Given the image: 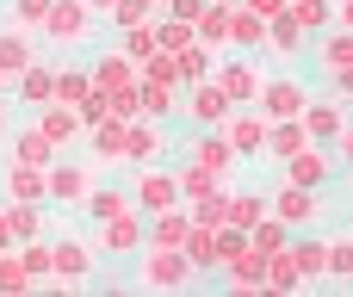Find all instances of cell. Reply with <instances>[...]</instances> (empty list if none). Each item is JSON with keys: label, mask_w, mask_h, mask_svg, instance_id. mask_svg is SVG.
<instances>
[{"label": "cell", "mask_w": 353, "mask_h": 297, "mask_svg": "<svg viewBox=\"0 0 353 297\" xmlns=\"http://www.w3.org/2000/svg\"><path fill=\"white\" fill-rule=\"evenodd\" d=\"M137 279H143L149 291H180V285L199 279V267L186 260V248H155V242H149V248L137 254Z\"/></svg>", "instance_id": "cell-1"}, {"label": "cell", "mask_w": 353, "mask_h": 297, "mask_svg": "<svg viewBox=\"0 0 353 297\" xmlns=\"http://www.w3.org/2000/svg\"><path fill=\"white\" fill-rule=\"evenodd\" d=\"M223 136L236 143L242 161H267V149H273V118H267L261 105H236V112L223 118Z\"/></svg>", "instance_id": "cell-2"}, {"label": "cell", "mask_w": 353, "mask_h": 297, "mask_svg": "<svg viewBox=\"0 0 353 297\" xmlns=\"http://www.w3.org/2000/svg\"><path fill=\"white\" fill-rule=\"evenodd\" d=\"M93 198V155L87 161H74V155H56L50 161V205H87Z\"/></svg>", "instance_id": "cell-3"}, {"label": "cell", "mask_w": 353, "mask_h": 297, "mask_svg": "<svg viewBox=\"0 0 353 297\" xmlns=\"http://www.w3.org/2000/svg\"><path fill=\"white\" fill-rule=\"evenodd\" d=\"M149 248V211L137 205V211H124V217H112V223H99V254H124V260H137Z\"/></svg>", "instance_id": "cell-4"}, {"label": "cell", "mask_w": 353, "mask_h": 297, "mask_svg": "<svg viewBox=\"0 0 353 297\" xmlns=\"http://www.w3.org/2000/svg\"><path fill=\"white\" fill-rule=\"evenodd\" d=\"M130 192H137V205H143L149 217H155V211H174V205H186V192H180V174H168L161 161H155V167H137Z\"/></svg>", "instance_id": "cell-5"}, {"label": "cell", "mask_w": 353, "mask_h": 297, "mask_svg": "<svg viewBox=\"0 0 353 297\" xmlns=\"http://www.w3.org/2000/svg\"><path fill=\"white\" fill-rule=\"evenodd\" d=\"M217 81H223V93H230L236 105H261V93H267V74L254 68L248 50H242V56H223V62H217Z\"/></svg>", "instance_id": "cell-6"}, {"label": "cell", "mask_w": 353, "mask_h": 297, "mask_svg": "<svg viewBox=\"0 0 353 297\" xmlns=\"http://www.w3.org/2000/svg\"><path fill=\"white\" fill-rule=\"evenodd\" d=\"M230 112H236V99L223 93V81H217V74H211V81H192V87H186V118H192L199 130H217Z\"/></svg>", "instance_id": "cell-7"}, {"label": "cell", "mask_w": 353, "mask_h": 297, "mask_svg": "<svg viewBox=\"0 0 353 297\" xmlns=\"http://www.w3.org/2000/svg\"><path fill=\"white\" fill-rule=\"evenodd\" d=\"M273 217H285L292 229H310L323 217V192L316 186H298V180H279L273 186Z\"/></svg>", "instance_id": "cell-8"}, {"label": "cell", "mask_w": 353, "mask_h": 297, "mask_svg": "<svg viewBox=\"0 0 353 297\" xmlns=\"http://www.w3.org/2000/svg\"><path fill=\"white\" fill-rule=\"evenodd\" d=\"M261 112H267L273 124L304 118V112H310V87H304V81H292V74H273V81H267V93H261Z\"/></svg>", "instance_id": "cell-9"}, {"label": "cell", "mask_w": 353, "mask_h": 297, "mask_svg": "<svg viewBox=\"0 0 353 297\" xmlns=\"http://www.w3.org/2000/svg\"><path fill=\"white\" fill-rule=\"evenodd\" d=\"M87 155H93L99 167H124V161H130V124H124V118H99V124L87 130Z\"/></svg>", "instance_id": "cell-10"}, {"label": "cell", "mask_w": 353, "mask_h": 297, "mask_svg": "<svg viewBox=\"0 0 353 297\" xmlns=\"http://www.w3.org/2000/svg\"><path fill=\"white\" fill-rule=\"evenodd\" d=\"M31 118H37V124H43V130H50V143H56V149H62V155H68V149H74V143H87V118H81V112H74V105H62V99H50V105H37V112H31Z\"/></svg>", "instance_id": "cell-11"}, {"label": "cell", "mask_w": 353, "mask_h": 297, "mask_svg": "<svg viewBox=\"0 0 353 297\" xmlns=\"http://www.w3.org/2000/svg\"><path fill=\"white\" fill-rule=\"evenodd\" d=\"M0 186H6V198L50 205V167H31V161H0Z\"/></svg>", "instance_id": "cell-12"}, {"label": "cell", "mask_w": 353, "mask_h": 297, "mask_svg": "<svg viewBox=\"0 0 353 297\" xmlns=\"http://www.w3.org/2000/svg\"><path fill=\"white\" fill-rule=\"evenodd\" d=\"M93 260H99V242L87 248L81 236H56V285H87Z\"/></svg>", "instance_id": "cell-13"}, {"label": "cell", "mask_w": 353, "mask_h": 297, "mask_svg": "<svg viewBox=\"0 0 353 297\" xmlns=\"http://www.w3.org/2000/svg\"><path fill=\"white\" fill-rule=\"evenodd\" d=\"M87 31H93V6L87 0H56L50 19H43V37L50 43H81Z\"/></svg>", "instance_id": "cell-14"}, {"label": "cell", "mask_w": 353, "mask_h": 297, "mask_svg": "<svg viewBox=\"0 0 353 297\" xmlns=\"http://www.w3.org/2000/svg\"><path fill=\"white\" fill-rule=\"evenodd\" d=\"M316 68H323V87H335L353 68V31L347 25H329V31L316 37Z\"/></svg>", "instance_id": "cell-15"}, {"label": "cell", "mask_w": 353, "mask_h": 297, "mask_svg": "<svg viewBox=\"0 0 353 297\" xmlns=\"http://www.w3.org/2000/svg\"><path fill=\"white\" fill-rule=\"evenodd\" d=\"M56 155H62V149L50 143V130H43L37 118H31V124H19V130L6 136V161H31V167H50Z\"/></svg>", "instance_id": "cell-16"}, {"label": "cell", "mask_w": 353, "mask_h": 297, "mask_svg": "<svg viewBox=\"0 0 353 297\" xmlns=\"http://www.w3.org/2000/svg\"><path fill=\"white\" fill-rule=\"evenodd\" d=\"M335 167H341V155H335V149H323V143H310L304 155H292V161H285V180H298V186H316V192H323V186L335 180Z\"/></svg>", "instance_id": "cell-17"}, {"label": "cell", "mask_w": 353, "mask_h": 297, "mask_svg": "<svg viewBox=\"0 0 353 297\" xmlns=\"http://www.w3.org/2000/svg\"><path fill=\"white\" fill-rule=\"evenodd\" d=\"M304 124H310V136L323 143V149H335L341 136H347V112H341V93H323V99H310V112H304Z\"/></svg>", "instance_id": "cell-18"}, {"label": "cell", "mask_w": 353, "mask_h": 297, "mask_svg": "<svg viewBox=\"0 0 353 297\" xmlns=\"http://www.w3.org/2000/svg\"><path fill=\"white\" fill-rule=\"evenodd\" d=\"M186 155H192V161H205V167H211V174H223V180H230V174H236V161H242V155H236V143L223 136V124H217V130H199V136L186 143Z\"/></svg>", "instance_id": "cell-19"}, {"label": "cell", "mask_w": 353, "mask_h": 297, "mask_svg": "<svg viewBox=\"0 0 353 297\" xmlns=\"http://www.w3.org/2000/svg\"><path fill=\"white\" fill-rule=\"evenodd\" d=\"M87 68H93V87H105V93H124V87H137V81H143L137 56H124V50H105V56H93Z\"/></svg>", "instance_id": "cell-20"}, {"label": "cell", "mask_w": 353, "mask_h": 297, "mask_svg": "<svg viewBox=\"0 0 353 297\" xmlns=\"http://www.w3.org/2000/svg\"><path fill=\"white\" fill-rule=\"evenodd\" d=\"M155 161H168L161 118H130V167H155Z\"/></svg>", "instance_id": "cell-21"}, {"label": "cell", "mask_w": 353, "mask_h": 297, "mask_svg": "<svg viewBox=\"0 0 353 297\" xmlns=\"http://www.w3.org/2000/svg\"><path fill=\"white\" fill-rule=\"evenodd\" d=\"M56 74H62V68L37 56V62H31V68H25L19 81H12V93H19V105H31V112H37V105H50V99H56Z\"/></svg>", "instance_id": "cell-22"}, {"label": "cell", "mask_w": 353, "mask_h": 297, "mask_svg": "<svg viewBox=\"0 0 353 297\" xmlns=\"http://www.w3.org/2000/svg\"><path fill=\"white\" fill-rule=\"evenodd\" d=\"M186 260L199 273H223V229L217 223H199L192 217V236H186Z\"/></svg>", "instance_id": "cell-23"}, {"label": "cell", "mask_w": 353, "mask_h": 297, "mask_svg": "<svg viewBox=\"0 0 353 297\" xmlns=\"http://www.w3.org/2000/svg\"><path fill=\"white\" fill-rule=\"evenodd\" d=\"M174 174H180V192H186V205H199V198H211V192H230V180H223V174H211V167H205V161H192V155H186Z\"/></svg>", "instance_id": "cell-24"}, {"label": "cell", "mask_w": 353, "mask_h": 297, "mask_svg": "<svg viewBox=\"0 0 353 297\" xmlns=\"http://www.w3.org/2000/svg\"><path fill=\"white\" fill-rule=\"evenodd\" d=\"M261 217H273V192H230L223 229H254Z\"/></svg>", "instance_id": "cell-25"}, {"label": "cell", "mask_w": 353, "mask_h": 297, "mask_svg": "<svg viewBox=\"0 0 353 297\" xmlns=\"http://www.w3.org/2000/svg\"><path fill=\"white\" fill-rule=\"evenodd\" d=\"M186 236H192V211H186V205L149 217V242H155V248H186Z\"/></svg>", "instance_id": "cell-26"}, {"label": "cell", "mask_w": 353, "mask_h": 297, "mask_svg": "<svg viewBox=\"0 0 353 297\" xmlns=\"http://www.w3.org/2000/svg\"><path fill=\"white\" fill-rule=\"evenodd\" d=\"M267 37H273V19H261L254 6H236V19H230V43H236V50H267Z\"/></svg>", "instance_id": "cell-27"}, {"label": "cell", "mask_w": 353, "mask_h": 297, "mask_svg": "<svg viewBox=\"0 0 353 297\" xmlns=\"http://www.w3.org/2000/svg\"><path fill=\"white\" fill-rule=\"evenodd\" d=\"M310 143H316V136H310V124H304V118H285V124H273V149H267V161H279V167H285V161H292V155H304Z\"/></svg>", "instance_id": "cell-28"}, {"label": "cell", "mask_w": 353, "mask_h": 297, "mask_svg": "<svg viewBox=\"0 0 353 297\" xmlns=\"http://www.w3.org/2000/svg\"><path fill=\"white\" fill-rule=\"evenodd\" d=\"M31 62H37V43L25 37V25H6V31H0V68H6V74L19 81V74H25Z\"/></svg>", "instance_id": "cell-29"}, {"label": "cell", "mask_w": 353, "mask_h": 297, "mask_svg": "<svg viewBox=\"0 0 353 297\" xmlns=\"http://www.w3.org/2000/svg\"><path fill=\"white\" fill-rule=\"evenodd\" d=\"M93 223H112V217H124V211H137V192H124V186H93V198L81 205Z\"/></svg>", "instance_id": "cell-30"}, {"label": "cell", "mask_w": 353, "mask_h": 297, "mask_svg": "<svg viewBox=\"0 0 353 297\" xmlns=\"http://www.w3.org/2000/svg\"><path fill=\"white\" fill-rule=\"evenodd\" d=\"M292 254H298V267H304V279H310V285H316V279H329V242H323V236L298 229V236H292Z\"/></svg>", "instance_id": "cell-31"}, {"label": "cell", "mask_w": 353, "mask_h": 297, "mask_svg": "<svg viewBox=\"0 0 353 297\" xmlns=\"http://www.w3.org/2000/svg\"><path fill=\"white\" fill-rule=\"evenodd\" d=\"M174 112H186V99H180V87L174 81H143V118H174Z\"/></svg>", "instance_id": "cell-32"}, {"label": "cell", "mask_w": 353, "mask_h": 297, "mask_svg": "<svg viewBox=\"0 0 353 297\" xmlns=\"http://www.w3.org/2000/svg\"><path fill=\"white\" fill-rule=\"evenodd\" d=\"M155 19H161V12H155ZM155 19H149V25H130V31H118V50H124V56H137V68H143V62L161 50V25H155Z\"/></svg>", "instance_id": "cell-33"}, {"label": "cell", "mask_w": 353, "mask_h": 297, "mask_svg": "<svg viewBox=\"0 0 353 297\" xmlns=\"http://www.w3.org/2000/svg\"><path fill=\"white\" fill-rule=\"evenodd\" d=\"M174 56H180V81H186V87L217 74V50H211L205 37H199V43H186V50H174Z\"/></svg>", "instance_id": "cell-34"}, {"label": "cell", "mask_w": 353, "mask_h": 297, "mask_svg": "<svg viewBox=\"0 0 353 297\" xmlns=\"http://www.w3.org/2000/svg\"><path fill=\"white\" fill-rule=\"evenodd\" d=\"M298 285H310L304 267H298V254H292V248L267 254V291H298Z\"/></svg>", "instance_id": "cell-35"}, {"label": "cell", "mask_w": 353, "mask_h": 297, "mask_svg": "<svg viewBox=\"0 0 353 297\" xmlns=\"http://www.w3.org/2000/svg\"><path fill=\"white\" fill-rule=\"evenodd\" d=\"M230 19H236V6H223V0H211V6L199 12V37H205L211 50H223V43H230Z\"/></svg>", "instance_id": "cell-36"}, {"label": "cell", "mask_w": 353, "mask_h": 297, "mask_svg": "<svg viewBox=\"0 0 353 297\" xmlns=\"http://www.w3.org/2000/svg\"><path fill=\"white\" fill-rule=\"evenodd\" d=\"M6 223H12V242H31V236H43V205L6 198Z\"/></svg>", "instance_id": "cell-37"}, {"label": "cell", "mask_w": 353, "mask_h": 297, "mask_svg": "<svg viewBox=\"0 0 353 297\" xmlns=\"http://www.w3.org/2000/svg\"><path fill=\"white\" fill-rule=\"evenodd\" d=\"M304 37H310V31H304L292 12H279V19H273V37H267V50H273V56H298V50H304Z\"/></svg>", "instance_id": "cell-38"}, {"label": "cell", "mask_w": 353, "mask_h": 297, "mask_svg": "<svg viewBox=\"0 0 353 297\" xmlns=\"http://www.w3.org/2000/svg\"><path fill=\"white\" fill-rule=\"evenodd\" d=\"M87 93H93V68H62V74H56V99H62V105H74V112H81V105H87Z\"/></svg>", "instance_id": "cell-39"}, {"label": "cell", "mask_w": 353, "mask_h": 297, "mask_svg": "<svg viewBox=\"0 0 353 297\" xmlns=\"http://www.w3.org/2000/svg\"><path fill=\"white\" fill-rule=\"evenodd\" d=\"M248 236H254V248H261V254H279V248H292V236H298V229H292L285 217H261Z\"/></svg>", "instance_id": "cell-40"}, {"label": "cell", "mask_w": 353, "mask_h": 297, "mask_svg": "<svg viewBox=\"0 0 353 297\" xmlns=\"http://www.w3.org/2000/svg\"><path fill=\"white\" fill-rule=\"evenodd\" d=\"M0 291H37V273L25 267V254H19V248H6V254H0Z\"/></svg>", "instance_id": "cell-41"}, {"label": "cell", "mask_w": 353, "mask_h": 297, "mask_svg": "<svg viewBox=\"0 0 353 297\" xmlns=\"http://www.w3.org/2000/svg\"><path fill=\"white\" fill-rule=\"evenodd\" d=\"M292 19H298L304 31H316V37H323V31L335 25V0H292Z\"/></svg>", "instance_id": "cell-42"}, {"label": "cell", "mask_w": 353, "mask_h": 297, "mask_svg": "<svg viewBox=\"0 0 353 297\" xmlns=\"http://www.w3.org/2000/svg\"><path fill=\"white\" fill-rule=\"evenodd\" d=\"M155 12H161V0H118L105 19H112V31H130V25H149Z\"/></svg>", "instance_id": "cell-43"}, {"label": "cell", "mask_w": 353, "mask_h": 297, "mask_svg": "<svg viewBox=\"0 0 353 297\" xmlns=\"http://www.w3.org/2000/svg\"><path fill=\"white\" fill-rule=\"evenodd\" d=\"M329 279H347L353 285V236H335L329 242Z\"/></svg>", "instance_id": "cell-44"}, {"label": "cell", "mask_w": 353, "mask_h": 297, "mask_svg": "<svg viewBox=\"0 0 353 297\" xmlns=\"http://www.w3.org/2000/svg\"><path fill=\"white\" fill-rule=\"evenodd\" d=\"M50 6H56V0H12V25H25V31H43Z\"/></svg>", "instance_id": "cell-45"}, {"label": "cell", "mask_w": 353, "mask_h": 297, "mask_svg": "<svg viewBox=\"0 0 353 297\" xmlns=\"http://www.w3.org/2000/svg\"><path fill=\"white\" fill-rule=\"evenodd\" d=\"M335 155H341V167H353V124H347V136L335 143Z\"/></svg>", "instance_id": "cell-46"}, {"label": "cell", "mask_w": 353, "mask_h": 297, "mask_svg": "<svg viewBox=\"0 0 353 297\" xmlns=\"http://www.w3.org/2000/svg\"><path fill=\"white\" fill-rule=\"evenodd\" d=\"M335 25H347V31H353V0H335Z\"/></svg>", "instance_id": "cell-47"}, {"label": "cell", "mask_w": 353, "mask_h": 297, "mask_svg": "<svg viewBox=\"0 0 353 297\" xmlns=\"http://www.w3.org/2000/svg\"><path fill=\"white\" fill-rule=\"evenodd\" d=\"M6 136H12V124H6V105H0V143H6Z\"/></svg>", "instance_id": "cell-48"}, {"label": "cell", "mask_w": 353, "mask_h": 297, "mask_svg": "<svg viewBox=\"0 0 353 297\" xmlns=\"http://www.w3.org/2000/svg\"><path fill=\"white\" fill-rule=\"evenodd\" d=\"M6 87H12V74H6V68H0V93H6Z\"/></svg>", "instance_id": "cell-49"}, {"label": "cell", "mask_w": 353, "mask_h": 297, "mask_svg": "<svg viewBox=\"0 0 353 297\" xmlns=\"http://www.w3.org/2000/svg\"><path fill=\"white\" fill-rule=\"evenodd\" d=\"M223 6H242V0H223Z\"/></svg>", "instance_id": "cell-50"}, {"label": "cell", "mask_w": 353, "mask_h": 297, "mask_svg": "<svg viewBox=\"0 0 353 297\" xmlns=\"http://www.w3.org/2000/svg\"><path fill=\"white\" fill-rule=\"evenodd\" d=\"M161 6H168V0H161Z\"/></svg>", "instance_id": "cell-51"}]
</instances>
